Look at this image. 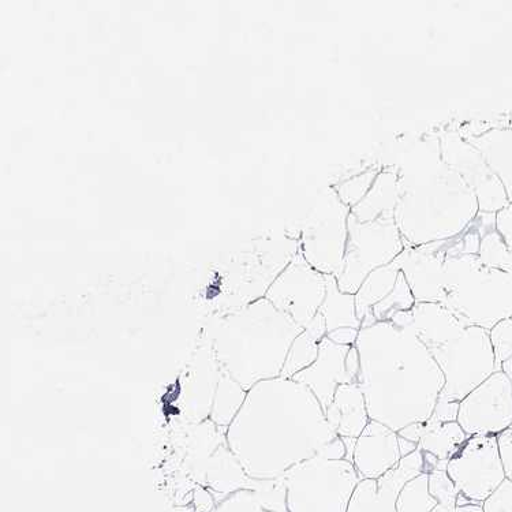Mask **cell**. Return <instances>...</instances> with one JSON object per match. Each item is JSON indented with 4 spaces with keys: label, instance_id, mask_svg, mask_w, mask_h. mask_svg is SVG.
I'll return each mask as SVG.
<instances>
[{
    "label": "cell",
    "instance_id": "1",
    "mask_svg": "<svg viewBox=\"0 0 512 512\" xmlns=\"http://www.w3.org/2000/svg\"><path fill=\"white\" fill-rule=\"evenodd\" d=\"M336 437L312 391L287 377L261 381L249 390L226 431L227 444L254 480L283 477Z\"/></svg>",
    "mask_w": 512,
    "mask_h": 512
},
{
    "label": "cell",
    "instance_id": "2",
    "mask_svg": "<svg viewBox=\"0 0 512 512\" xmlns=\"http://www.w3.org/2000/svg\"><path fill=\"white\" fill-rule=\"evenodd\" d=\"M355 347L360 354L357 384L371 420L399 432L431 418L444 376L413 332L391 321L376 323L361 328Z\"/></svg>",
    "mask_w": 512,
    "mask_h": 512
},
{
    "label": "cell",
    "instance_id": "3",
    "mask_svg": "<svg viewBox=\"0 0 512 512\" xmlns=\"http://www.w3.org/2000/svg\"><path fill=\"white\" fill-rule=\"evenodd\" d=\"M302 330L264 297L223 316L208 336L223 371L249 391L282 376Z\"/></svg>",
    "mask_w": 512,
    "mask_h": 512
},
{
    "label": "cell",
    "instance_id": "4",
    "mask_svg": "<svg viewBox=\"0 0 512 512\" xmlns=\"http://www.w3.org/2000/svg\"><path fill=\"white\" fill-rule=\"evenodd\" d=\"M443 305L466 327L491 331L512 317V274L488 267L478 254H458L448 239Z\"/></svg>",
    "mask_w": 512,
    "mask_h": 512
},
{
    "label": "cell",
    "instance_id": "5",
    "mask_svg": "<svg viewBox=\"0 0 512 512\" xmlns=\"http://www.w3.org/2000/svg\"><path fill=\"white\" fill-rule=\"evenodd\" d=\"M289 512H347L361 478L347 459L317 454L283 476Z\"/></svg>",
    "mask_w": 512,
    "mask_h": 512
},
{
    "label": "cell",
    "instance_id": "6",
    "mask_svg": "<svg viewBox=\"0 0 512 512\" xmlns=\"http://www.w3.org/2000/svg\"><path fill=\"white\" fill-rule=\"evenodd\" d=\"M405 249L394 215L360 222L350 212L345 257L336 276L340 291L355 295L373 271L391 264Z\"/></svg>",
    "mask_w": 512,
    "mask_h": 512
},
{
    "label": "cell",
    "instance_id": "7",
    "mask_svg": "<svg viewBox=\"0 0 512 512\" xmlns=\"http://www.w3.org/2000/svg\"><path fill=\"white\" fill-rule=\"evenodd\" d=\"M444 376L439 401L461 403L497 372L489 331L467 327L457 339L431 351Z\"/></svg>",
    "mask_w": 512,
    "mask_h": 512
},
{
    "label": "cell",
    "instance_id": "8",
    "mask_svg": "<svg viewBox=\"0 0 512 512\" xmlns=\"http://www.w3.org/2000/svg\"><path fill=\"white\" fill-rule=\"evenodd\" d=\"M447 473L462 496L484 503L507 478L497 436H470L448 461Z\"/></svg>",
    "mask_w": 512,
    "mask_h": 512
},
{
    "label": "cell",
    "instance_id": "9",
    "mask_svg": "<svg viewBox=\"0 0 512 512\" xmlns=\"http://www.w3.org/2000/svg\"><path fill=\"white\" fill-rule=\"evenodd\" d=\"M327 295L325 275L313 268L301 252L295 254L265 293V298L298 327H308Z\"/></svg>",
    "mask_w": 512,
    "mask_h": 512
},
{
    "label": "cell",
    "instance_id": "10",
    "mask_svg": "<svg viewBox=\"0 0 512 512\" xmlns=\"http://www.w3.org/2000/svg\"><path fill=\"white\" fill-rule=\"evenodd\" d=\"M458 424L467 436H499L512 426V383L495 372L459 403Z\"/></svg>",
    "mask_w": 512,
    "mask_h": 512
},
{
    "label": "cell",
    "instance_id": "11",
    "mask_svg": "<svg viewBox=\"0 0 512 512\" xmlns=\"http://www.w3.org/2000/svg\"><path fill=\"white\" fill-rule=\"evenodd\" d=\"M323 220L305 234L302 256L323 275L338 276L347 244V220L351 209L342 203L338 194L325 201Z\"/></svg>",
    "mask_w": 512,
    "mask_h": 512
},
{
    "label": "cell",
    "instance_id": "12",
    "mask_svg": "<svg viewBox=\"0 0 512 512\" xmlns=\"http://www.w3.org/2000/svg\"><path fill=\"white\" fill-rule=\"evenodd\" d=\"M448 241L411 248L398 257L416 302L443 304L446 297V261Z\"/></svg>",
    "mask_w": 512,
    "mask_h": 512
},
{
    "label": "cell",
    "instance_id": "13",
    "mask_svg": "<svg viewBox=\"0 0 512 512\" xmlns=\"http://www.w3.org/2000/svg\"><path fill=\"white\" fill-rule=\"evenodd\" d=\"M421 473H425L424 454L417 450L377 480H361L347 512H396L399 493L407 482Z\"/></svg>",
    "mask_w": 512,
    "mask_h": 512
},
{
    "label": "cell",
    "instance_id": "14",
    "mask_svg": "<svg viewBox=\"0 0 512 512\" xmlns=\"http://www.w3.org/2000/svg\"><path fill=\"white\" fill-rule=\"evenodd\" d=\"M222 372V366L216 360L211 339L207 334V338L201 340L194 351L183 375L182 407L190 421L208 420Z\"/></svg>",
    "mask_w": 512,
    "mask_h": 512
},
{
    "label": "cell",
    "instance_id": "15",
    "mask_svg": "<svg viewBox=\"0 0 512 512\" xmlns=\"http://www.w3.org/2000/svg\"><path fill=\"white\" fill-rule=\"evenodd\" d=\"M454 171L476 194L480 212L497 213L506 208L508 201L500 179L493 174L480 152L466 141L454 138ZM448 164V166H450Z\"/></svg>",
    "mask_w": 512,
    "mask_h": 512
},
{
    "label": "cell",
    "instance_id": "16",
    "mask_svg": "<svg viewBox=\"0 0 512 512\" xmlns=\"http://www.w3.org/2000/svg\"><path fill=\"white\" fill-rule=\"evenodd\" d=\"M398 432L377 421H369L355 442L353 465L361 480H377L402 461Z\"/></svg>",
    "mask_w": 512,
    "mask_h": 512
},
{
    "label": "cell",
    "instance_id": "17",
    "mask_svg": "<svg viewBox=\"0 0 512 512\" xmlns=\"http://www.w3.org/2000/svg\"><path fill=\"white\" fill-rule=\"evenodd\" d=\"M351 346L338 345L327 336L321 340L319 355L309 368L293 377L308 387L324 411L330 406L335 392L342 384L355 383L346 368V358Z\"/></svg>",
    "mask_w": 512,
    "mask_h": 512
},
{
    "label": "cell",
    "instance_id": "18",
    "mask_svg": "<svg viewBox=\"0 0 512 512\" xmlns=\"http://www.w3.org/2000/svg\"><path fill=\"white\" fill-rule=\"evenodd\" d=\"M391 323L413 332L429 351L457 339L467 328L446 306L433 302H416L392 317Z\"/></svg>",
    "mask_w": 512,
    "mask_h": 512
},
{
    "label": "cell",
    "instance_id": "19",
    "mask_svg": "<svg viewBox=\"0 0 512 512\" xmlns=\"http://www.w3.org/2000/svg\"><path fill=\"white\" fill-rule=\"evenodd\" d=\"M198 469L201 470V484L211 493L216 503L241 489H253L256 485V480L246 474L227 440L212 455L201 461Z\"/></svg>",
    "mask_w": 512,
    "mask_h": 512
},
{
    "label": "cell",
    "instance_id": "20",
    "mask_svg": "<svg viewBox=\"0 0 512 512\" xmlns=\"http://www.w3.org/2000/svg\"><path fill=\"white\" fill-rule=\"evenodd\" d=\"M324 413L331 431L340 439H358L371 421L357 383L342 384Z\"/></svg>",
    "mask_w": 512,
    "mask_h": 512
},
{
    "label": "cell",
    "instance_id": "21",
    "mask_svg": "<svg viewBox=\"0 0 512 512\" xmlns=\"http://www.w3.org/2000/svg\"><path fill=\"white\" fill-rule=\"evenodd\" d=\"M472 145L500 179L512 203V129L491 130L474 138Z\"/></svg>",
    "mask_w": 512,
    "mask_h": 512
},
{
    "label": "cell",
    "instance_id": "22",
    "mask_svg": "<svg viewBox=\"0 0 512 512\" xmlns=\"http://www.w3.org/2000/svg\"><path fill=\"white\" fill-rule=\"evenodd\" d=\"M399 197H401L399 175L384 171L377 175L372 188L362 198L361 203L351 209V215L360 222H372L383 216L394 215Z\"/></svg>",
    "mask_w": 512,
    "mask_h": 512
},
{
    "label": "cell",
    "instance_id": "23",
    "mask_svg": "<svg viewBox=\"0 0 512 512\" xmlns=\"http://www.w3.org/2000/svg\"><path fill=\"white\" fill-rule=\"evenodd\" d=\"M469 437L458 421L440 422L429 418L422 422V435L417 448L439 461L448 462L461 450Z\"/></svg>",
    "mask_w": 512,
    "mask_h": 512
},
{
    "label": "cell",
    "instance_id": "24",
    "mask_svg": "<svg viewBox=\"0 0 512 512\" xmlns=\"http://www.w3.org/2000/svg\"><path fill=\"white\" fill-rule=\"evenodd\" d=\"M325 336H327V327H325L324 317L317 313L308 327H305L295 338L280 377L293 379L297 373L309 368L317 360L320 343Z\"/></svg>",
    "mask_w": 512,
    "mask_h": 512
},
{
    "label": "cell",
    "instance_id": "25",
    "mask_svg": "<svg viewBox=\"0 0 512 512\" xmlns=\"http://www.w3.org/2000/svg\"><path fill=\"white\" fill-rule=\"evenodd\" d=\"M325 279H327V295L319 313L324 317L327 335L340 328L361 330L362 323L355 309V295L340 291L335 276L325 275Z\"/></svg>",
    "mask_w": 512,
    "mask_h": 512
},
{
    "label": "cell",
    "instance_id": "26",
    "mask_svg": "<svg viewBox=\"0 0 512 512\" xmlns=\"http://www.w3.org/2000/svg\"><path fill=\"white\" fill-rule=\"evenodd\" d=\"M401 272V264L396 259L391 264L377 268L365 279L360 290L355 293V309H357L358 319L364 320L366 313L394 290Z\"/></svg>",
    "mask_w": 512,
    "mask_h": 512
},
{
    "label": "cell",
    "instance_id": "27",
    "mask_svg": "<svg viewBox=\"0 0 512 512\" xmlns=\"http://www.w3.org/2000/svg\"><path fill=\"white\" fill-rule=\"evenodd\" d=\"M246 396H248V391L237 380H234L229 373L223 371L215 396H213L209 420L222 431H227L231 422L237 417L238 411L244 405Z\"/></svg>",
    "mask_w": 512,
    "mask_h": 512
},
{
    "label": "cell",
    "instance_id": "28",
    "mask_svg": "<svg viewBox=\"0 0 512 512\" xmlns=\"http://www.w3.org/2000/svg\"><path fill=\"white\" fill-rule=\"evenodd\" d=\"M437 504L429 492V473H421L407 482L399 493L396 512H432Z\"/></svg>",
    "mask_w": 512,
    "mask_h": 512
},
{
    "label": "cell",
    "instance_id": "29",
    "mask_svg": "<svg viewBox=\"0 0 512 512\" xmlns=\"http://www.w3.org/2000/svg\"><path fill=\"white\" fill-rule=\"evenodd\" d=\"M414 305H416V298L411 293L405 275L401 272L394 290L383 301L373 306L371 312L375 316L377 323H384V321H391L392 317L398 315V313L410 310Z\"/></svg>",
    "mask_w": 512,
    "mask_h": 512
},
{
    "label": "cell",
    "instance_id": "30",
    "mask_svg": "<svg viewBox=\"0 0 512 512\" xmlns=\"http://www.w3.org/2000/svg\"><path fill=\"white\" fill-rule=\"evenodd\" d=\"M478 257L488 267L512 274V256L499 231L492 230L482 235Z\"/></svg>",
    "mask_w": 512,
    "mask_h": 512
},
{
    "label": "cell",
    "instance_id": "31",
    "mask_svg": "<svg viewBox=\"0 0 512 512\" xmlns=\"http://www.w3.org/2000/svg\"><path fill=\"white\" fill-rule=\"evenodd\" d=\"M447 463L440 461L435 470L429 473V492L442 506H458L461 496L447 473Z\"/></svg>",
    "mask_w": 512,
    "mask_h": 512
},
{
    "label": "cell",
    "instance_id": "32",
    "mask_svg": "<svg viewBox=\"0 0 512 512\" xmlns=\"http://www.w3.org/2000/svg\"><path fill=\"white\" fill-rule=\"evenodd\" d=\"M211 512H272L264 507L254 489L241 491L227 496L222 502L216 503Z\"/></svg>",
    "mask_w": 512,
    "mask_h": 512
},
{
    "label": "cell",
    "instance_id": "33",
    "mask_svg": "<svg viewBox=\"0 0 512 512\" xmlns=\"http://www.w3.org/2000/svg\"><path fill=\"white\" fill-rule=\"evenodd\" d=\"M489 339H491L493 354H495L497 372L502 371L504 362L512 357V319L497 323L489 331Z\"/></svg>",
    "mask_w": 512,
    "mask_h": 512
},
{
    "label": "cell",
    "instance_id": "34",
    "mask_svg": "<svg viewBox=\"0 0 512 512\" xmlns=\"http://www.w3.org/2000/svg\"><path fill=\"white\" fill-rule=\"evenodd\" d=\"M484 512H512V481L504 480L502 485L482 503Z\"/></svg>",
    "mask_w": 512,
    "mask_h": 512
},
{
    "label": "cell",
    "instance_id": "35",
    "mask_svg": "<svg viewBox=\"0 0 512 512\" xmlns=\"http://www.w3.org/2000/svg\"><path fill=\"white\" fill-rule=\"evenodd\" d=\"M496 230L502 235L512 256V203L496 213Z\"/></svg>",
    "mask_w": 512,
    "mask_h": 512
},
{
    "label": "cell",
    "instance_id": "36",
    "mask_svg": "<svg viewBox=\"0 0 512 512\" xmlns=\"http://www.w3.org/2000/svg\"><path fill=\"white\" fill-rule=\"evenodd\" d=\"M497 442H499L504 472H506L508 480L512 481V426L497 436Z\"/></svg>",
    "mask_w": 512,
    "mask_h": 512
},
{
    "label": "cell",
    "instance_id": "37",
    "mask_svg": "<svg viewBox=\"0 0 512 512\" xmlns=\"http://www.w3.org/2000/svg\"><path fill=\"white\" fill-rule=\"evenodd\" d=\"M458 411L459 403L457 402L437 401L431 418L440 422L457 421Z\"/></svg>",
    "mask_w": 512,
    "mask_h": 512
},
{
    "label": "cell",
    "instance_id": "38",
    "mask_svg": "<svg viewBox=\"0 0 512 512\" xmlns=\"http://www.w3.org/2000/svg\"><path fill=\"white\" fill-rule=\"evenodd\" d=\"M358 334H360V330H354V328H340V330L328 334L327 338L332 340V342L338 343V345L354 346L355 342H357Z\"/></svg>",
    "mask_w": 512,
    "mask_h": 512
},
{
    "label": "cell",
    "instance_id": "39",
    "mask_svg": "<svg viewBox=\"0 0 512 512\" xmlns=\"http://www.w3.org/2000/svg\"><path fill=\"white\" fill-rule=\"evenodd\" d=\"M432 512H484L482 504L470 503L465 506H442L437 504V507Z\"/></svg>",
    "mask_w": 512,
    "mask_h": 512
},
{
    "label": "cell",
    "instance_id": "40",
    "mask_svg": "<svg viewBox=\"0 0 512 512\" xmlns=\"http://www.w3.org/2000/svg\"><path fill=\"white\" fill-rule=\"evenodd\" d=\"M399 448H401L402 457L405 458L407 455L413 454L414 451H417V444L411 443L409 440L402 439L399 436Z\"/></svg>",
    "mask_w": 512,
    "mask_h": 512
},
{
    "label": "cell",
    "instance_id": "41",
    "mask_svg": "<svg viewBox=\"0 0 512 512\" xmlns=\"http://www.w3.org/2000/svg\"><path fill=\"white\" fill-rule=\"evenodd\" d=\"M511 319H512V317H511Z\"/></svg>",
    "mask_w": 512,
    "mask_h": 512
}]
</instances>
